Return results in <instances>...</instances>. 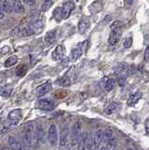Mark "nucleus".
I'll return each mask as SVG.
<instances>
[{
    "label": "nucleus",
    "instance_id": "f257e3e1",
    "mask_svg": "<svg viewBox=\"0 0 149 150\" xmlns=\"http://www.w3.org/2000/svg\"><path fill=\"white\" fill-rule=\"evenodd\" d=\"M22 138L23 143L26 146H31L32 143H33L34 138V128L32 123H26L22 130Z\"/></svg>",
    "mask_w": 149,
    "mask_h": 150
},
{
    "label": "nucleus",
    "instance_id": "f03ea898",
    "mask_svg": "<svg viewBox=\"0 0 149 150\" xmlns=\"http://www.w3.org/2000/svg\"><path fill=\"white\" fill-rule=\"evenodd\" d=\"M81 124L80 122H75L71 129V142L72 145L78 144L79 139L81 137Z\"/></svg>",
    "mask_w": 149,
    "mask_h": 150
},
{
    "label": "nucleus",
    "instance_id": "7ed1b4c3",
    "mask_svg": "<svg viewBox=\"0 0 149 150\" xmlns=\"http://www.w3.org/2000/svg\"><path fill=\"white\" fill-rule=\"evenodd\" d=\"M48 142L51 145H56L57 141H58V133H57V129L56 126L54 124H51L48 129Z\"/></svg>",
    "mask_w": 149,
    "mask_h": 150
},
{
    "label": "nucleus",
    "instance_id": "20e7f679",
    "mask_svg": "<svg viewBox=\"0 0 149 150\" xmlns=\"http://www.w3.org/2000/svg\"><path fill=\"white\" fill-rule=\"evenodd\" d=\"M115 83H116V82L114 78L107 77V76L103 77L100 81V86L106 92H110L113 90L115 86Z\"/></svg>",
    "mask_w": 149,
    "mask_h": 150
},
{
    "label": "nucleus",
    "instance_id": "39448f33",
    "mask_svg": "<svg viewBox=\"0 0 149 150\" xmlns=\"http://www.w3.org/2000/svg\"><path fill=\"white\" fill-rule=\"evenodd\" d=\"M69 140V128L67 126H62L61 130H60V139L59 144L60 146H66Z\"/></svg>",
    "mask_w": 149,
    "mask_h": 150
},
{
    "label": "nucleus",
    "instance_id": "423d86ee",
    "mask_svg": "<svg viewBox=\"0 0 149 150\" xmlns=\"http://www.w3.org/2000/svg\"><path fill=\"white\" fill-rule=\"evenodd\" d=\"M121 37V30L119 27H115V28H112V31L110 33L109 36V40L108 42L110 45H115L118 42L119 39Z\"/></svg>",
    "mask_w": 149,
    "mask_h": 150
},
{
    "label": "nucleus",
    "instance_id": "0eeeda50",
    "mask_svg": "<svg viewBox=\"0 0 149 150\" xmlns=\"http://www.w3.org/2000/svg\"><path fill=\"white\" fill-rule=\"evenodd\" d=\"M52 89V83L51 82H46L44 83H42L41 86H40L38 88H37L36 93H37V97H42L45 94H47L48 92L51 91Z\"/></svg>",
    "mask_w": 149,
    "mask_h": 150
},
{
    "label": "nucleus",
    "instance_id": "6e6552de",
    "mask_svg": "<svg viewBox=\"0 0 149 150\" xmlns=\"http://www.w3.org/2000/svg\"><path fill=\"white\" fill-rule=\"evenodd\" d=\"M54 107V102L50 98H42L39 102V108L44 111H51Z\"/></svg>",
    "mask_w": 149,
    "mask_h": 150
},
{
    "label": "nucleus",
    "instance_id": "1a4fd4ad",
    "mask_svg": "<svg viewBox=\"0 0 149 150\" xmlns=\"http://www.w3.org/2000/svg\"><path fill=\"white\" fill-rule=\"evenodd\" d=\"M74 9V3L71 0L65 2L63 7H62V11H63V19H68L69 15L71 14L72 11Z\"/></svg>",
    "mask_w": 149,
    "mask_h": 150
},
{
    "label": "nucleus",
    "instance_id": "9d476101",
    "mask_svg": "<svg viewBox=\"0 0 149 150\" xmlns=\"http://www.w3.org/2000/svg\"><path fill=\"white\" fill-rule=\"evenodd\" d=\"M83 45H85V42L80 43L78 45V47L74 48L71 51V59L73 61H76L77 59H79L81 57V55L83 54V51H85V46H83Z\"/></svg>",
    "mask_w": 149,
    "mask_h": 150
},
{
    "label": "nucleus",
    "instance_id": "9b49d317",
    "mask_svg": "<svg viewBox=\"0 0 149 150\" xmlns=\"http://www.w3.org/2000/svg\"><path fill=\"white\" fill-rule=\"evenodd\" d=\"M64 54H65V49L63 45H57L56 48L52 53V58L55 61H58L64 57Z\"/></svg>",
    "mask_w": 149,
    "mask_h": 150
},
{
    "label": "nucleus",
    "instance_id": "f8f14e48",
    "mask_svg": "<svg viewBox=\"0 0 149 150\" xmlns=\"http://www.w3.org/2000/svg\"><path fill=\"white\" fill-rule=\"evenodd\" d=\"M143 97L142 95V93L141 92H136V93H134L132 94V95H130L129 98V100L127 101V104L129 106V107H133L135 106L138 103V101L141 100Z\"/></svg>",
    "mask_w": 149,
    "mask_h": 150
},
{
    "label": "nucleus",
    "instance_id": "ddd939ff",
    "mask_svg": "<svg viewBox=\"0 0 149 150\" xmlns=\"http://www.w3.org/2000/svg\"><path fill=\"white\" fill-rule=\"evenodd\" d=\"M95 148H100V145L104 143V131L99 129L95 133Z\"/></svg>",
    "mask_w": 149,
    "mask_h": 150
},
{
    "label": "nucleus",
    "instance_id": "4468645a",
    "mask_svg": "<svg viewBox=\"0 0 149 150\" xmlns=\"http://www.w3.org/2000/svg\"><path fill=\"white\" fill-rule=\"evenodd\" d=\"M89 27H90V21L88 20L87 18H83L82 20L79 22L78 29H79V32H80L81 34H83V33H85L86 30Z\"/></svg>",
    "mask_w": 149,
    "mask_h": 150
},
{
    "label": "nucleus",
    "instance_id": "2eb2a0df",
    "mask_svg": "<svg viewBox=\"0 0 149 150\" xmlns=\"http://www.w3.org/2000/svg\"><path fill=\"white\" fill-rule=\"evenodd\" d=\"M102 8H103V4H102V2L100 0H97V1L93 2L89 6V11L92 14H96V13H99L100 11H101Z\"/></svg>",
    "mask_w": 149,
    "mask_h": 150
},
{
    "label": "nucleus",
    "instance_id": "dca6fc26",
    "mask_svg": "<svg viewBox=\"0 0 149 150\" xmlns=\"http://www.w3.org/2000/svg\"><path fill=\"white\" fill-rule=\"evenodd\" d=\"M8 119H10L11 122H15V123H18L22 118V111L20 109H15V110H12L10 114L8 115Z\"/></svg>",
    "mask_w": 149,
    "mask_h": 150
},
{
    "label": "nucleus",
    "instance_id": "f3484780",
    "mask_svg": "<svg viewBox=\"0 0 149 150\" xmlns=\"http://www.w3.org/2000/svg\"><path fill=\"white\" fill-rule=\"evenodd\" d=\"M119 108H120V106L117 102H110L109 104L105 107L104 112L107 115H113L119 110Z\"/></svg>",
    "mask_w": 149,
    "mask_h": 150
},
{
    "label": "nucleus",
    "instance_id": "a211bd4d",
    "mask_svg": "<svg viewBox=\"0 0 149 150\" xmlns=\"http://www.w3.org/2000/svg\"><path fill=\"white\" fill-rule=\"evenodd\" d=\"M43 137V129L42 127L40 125H38L36 127V129H34V138L33 141H35L36 144H39L40 141L42 139Z\"/></svg>",
    "mask_w": 149,
    "mask_h": 150
},
{
    "label": "nucleus",
    "instance_id": "6ab92c4d",
    "mask_svg": "<svg viewBox=\"0 0 149 150\" xmlns=\"http://www.w3.org/2000/svg\"><path fill=\"white\" fill-rule=\"evenodd\" d=\"M55 39H56V32H55L54 30L48 31L47 33H46L45 38H44L45 43L47 44V45L52 44L53 42H54Z\"/></svg>",
    "mask_w": 149,
    "mask_h": 150
},
{
    "label": "nucleus",
    "instance_id": "aec40b11",
    "mask_svg": "<svg viewBox=\"0 0 149 150\" xmlns=\"http://www.w3.org/2000/svg\"><path fill=\"white\" fill-rule=\"evenodd\" d=\"M31 26L33 28L34 33H40L43 29V21L41 19H37L36 21H34L31 23Z\"/></svg>",
    "mask_w": 149,
    "mask_h": 150
},
{
    "label": "nucleus",
    "instance_id": "412c9836",
    "mask_svg": "<svg viewBox=\"0 0 149 150\" xmlns=\"http://www.w3.org/2000/svg\"><path fill=\"white\" fill-rule=\"evenodd\" d=\"M12 9L16 13H23L25 12V6L19 0H15L12 4Z\"/></svg>",
    "mask_w": 149,
    "mask_h": 150
},
{
    "label": "nucleus",
    "instance_id": "4be33fe9",
    "mask_svg": "<svg viewBox=\"0 0 149 150\" xmlns=\"http://www.w3.org/2000/svg\"><path fill=\"white\" fill-rule=\"evenodd\" d=\"M8 145H10V147L13 150H17V149H21V145H20V143L18 142V140H16V138L12 137H8Z\"/></svg>",
    "mask_w": 149,
    "mask_h": 150
},
{
    "label": "nucleus",
    "instance_id": "5701e85b",
    "mask_svg": "<svg viewBox=\"0 0 149 150\" xmlns=\"http://www.w3.org/2000/svg\"><path fill=\"white\" fill-rule=\"evenodd\" d=\"M95 146V138L92 134H88L85 144V149H92Z\"/></svg>",
    "mask_w": 149,
    "mask_h": 150
},
{
    "label": "nucleus",
    "instance_id": "b1692460",
    "mask_svg": "<svg viewBox=\"0 0 149 150\" xmlns=\"http://www.w3.org/2000/svg\"><path fill=\"white\" fill-rule=\"evenodd\" d=\"M127 69H128V65L127 64H126V63H119L114 68V73L117 74V75H120Z\"/></svg>",
    "mask_w": 149,
    "mask_h": 150
},
{
    "label": "nucleus",
    "instance_id": "393cba45",
    "mask_svg": "<svg viewBox=\"0 0 149 150\" xmlns=\"http://www.w3.org/2000/svg\"><path fill=\"white\" fill-rule=\"evenodd\" d=\"M53 16L56 21H60L61 19H63V11L62 8L57 7L54 8V11H53Z\"/></svg>",
    "mask_w": 149,
    "mask_h": 150
},
{
    "label": "nucleus",
    "instance_id": "a878e982",
    "mask_svg": "<svg viewBox=\"0 0 149 150\" xmlns=\"http://www.w3.org/2000/svg\"><path fill=\"white\" fill-rule=\"evenodd\" d=\"M18 61V58L17 56L15 55H12V56H10L6 61H5V67L6 68H8V67H12V66H14Z\"/></svg>",
    "mask_w": 149,
    "mask_h": 150
},
{
    "label": "nucleus",
    "instance_id": "bb28decb",
    "mask_svg": "<svg viewBox=\"0 0 149 150\" xmlns=\"http://www.w3.org/2000/svg\"><path fill=\"white\" fill-rule=\"evenodd\" d=\"M57 84L61 86H71V80L68 76H64L62 78H60L59 80H57Z\"/></svg>",
    "mask_w": 149,
    "mask_h": 150
},
{
    "label": "nucleus",
    "instance_id": "cd10ccee",
    "mask_svg": "<svg viewBox=\"0 0 149 150\" xmlns=\"http://www.w3.org/2000/svg\"><path fill=\"white\" fill-rule=\"evenodd\" d=\"M22 34L24 35V36H31V35H33V34H35L34 33V30H33V28H32V26H31V25H26V26H25L24 28L22 29Z\"/></svg>",
    "mask_w": 149,
    "mask_h": 150
},
{
    "label": "nucleus",
    "instance_id": "c85d7f7f",
    "mask_svg": "<svg viewBox=\"0 0 149 150\" xmlns=\"http://www.w3.org/2000/svg\"><path fill=\"white\" fill-rule=\"evenodd\" d=\"M12 93V88L10 87H3L0 89V96L4 98H8Z\"/></svg>",
    "mask_w": 149,
    "mask_h": 150
},
{
    "label": "nucleus",
    "instance_id": "c756f323",
    "mask_svg": "<svg viewBox=\"0 0 149 150\" xmlns=\"http://www.w3.org/2000/svg\"><path fill=\"white\" fill-rule=\"evenodd\" d=\"M87 136H88V133L85 132L81 136L80 139H79V142H78V144H79L78 148L79 149H85V141H86Z\"/></svg>",
    "mask_w": 149,
    "mask_h": 150
},
{
    "label": "nucleus",
    "instance_id": "7c9ffc66",
    "mask_svg": "<svg viewBox=\"0 0 149 150\" xmlns=\"http://www.w3.org/2000/svg\"><path fill=\"white\" fill-rule=\"evenodd\" d=\"M2 7L4 8V11L7 13H11L13 11L12 9V5L10 3V1H8V0H5V1L2 2Z\"/></svg>",
    "mask_w": 149,
    "mask_h": 150
},
{
    "label": "nucleus",
    "instance_id": "2f4dec72",
    "mask_svg": "<svg viewBox=\"0 0 149 150\" xmlns=\"http://www.w3.org/2000/svg\"><path fill=\"white\" fill-rule=\"evenodd\" d=\"M25 72H26V66L25 65H20L16 69L17 76H20V77L24 76V75L25 74Z\"/></svg>",
    "mask_w": 149,
    "mask_h": 150
},
{
    "label": "nucleus",
    "instance_id": "473e14b6",
    "mask_svg": "<svg viewBox=\"0 0 149 150\" xmlns=\"http://www.w3.org/2000/svg\"><path fill=\"white\" fill-rule=\"evenodd\" d=\"M114 137L113 135V130L111 129H106V130L104 131V143L106 144L109 140H111Z\"/></svg>",
    "mask_w": 149,
    "mask_h": 150
},
{
    "label": "nucleus",
    "instance_id": "72a5a7b5",
    "mask_svg": "<svg viewBox=\"0 0 149 150\" xmlns=\"http://www.w3.org/2000/svg\"><path fill=\"white\" fill-rule=\"evenodd\" d=\"M54 1L53 0H46V1L43 3V5L41 6V11H47L48 9L53 6Z\"/></svg>",
    "mask_w": 149,
    "mask_h": 150
},
{
    "label": "nucleus",
    "instance_id": "f704fd0d",
    "mask_svg": "<svg viewBox=\"0 0 149 150\" xmlns=\"http://www.w3.org/2000/svg\"><path fill=\"white\" fill-rule=\"evenodd\" d=\"M131 44H132V38L131 37H128L127 39L125 40V41H124V43H123V45H124V48H129L130 46H131Z\"/></svg>",
    "mask_w": 149,
    "mask_h": 150
},
{
    "label": "nucleus",
    "instance_id": "c9c22d12",
    "mask_svg": "<svg viewBox=\"0 0 149 150\" xmlns=\"http://www.w3.org/2000/svg\"><path fill=\"white\" fill-rule=\"evenodd\" d=\"M126 83H127V80L125 79V77H119L118 78V84L120 86H124Z\"/></svg>",
    "mask_w": 149,
    "mask_h": 150
},
{
    "label": "nucleus",
    "instance_id": "e433bc0d",
    "mask_svg": "<svg viewBox=\"0 0 149 150\" xmlns=\"http://www.w3.org/2000/svg\"><path fill=\"white\" fill-rule=\"evenodd\" d=\"M144 60H145L146 62H149V46L146 48L145 53H144Z\"/></svg>",
    "mask_w": 149,
    "mask_h": 150
},
{
    "label": "nucleus",
    "instance_id": "4c0bfd02",
    "mask_svg": "<svg viewBox=\"0 0 149 150\" xmlns=\"http://www.w3.org/2000/svg\"><path fill=\"white\" fill-rule=\"evenodd\" d=\"M132 3H133V0H124V4L126 8H129L132 5Z\"/></svg>",
    "mask_w": 149,
    "mask_h": 150
},
{
    "label": "nucleus",
    "instance_id": "58836bf2",
    "mask_svg": "<svg viewBox=\"0 0 149 150\" xmlns=\"http://www.w3.org/2000/svg\"><path fill=\"white\" fill-rule=\"evenodd\" d=\"M5 17V11L2 7V5H0V19H3Z\"/></svg>",
    "mask_w": 149,
    "mask_h": 150
},
{
    "label": "nucleus",
    "instance_id": "ea45409f",
    "mask_svg": "<svg viewBox=\"0 0 149 150\" xmlns=\"http://www.w3.org/2000/svg\"><path fill=\"white\" fill-rule=\"evenodd\" d=\"M144 126H145V131H146V133L149 134V117H148V118H146L145 123H144Z\"/></svg>",
    "mask_w": 149,
    "mask_h": 150
},
{
    "label": "nucleus",
    "instance_id": "a19ab883",
    "mask_svg": "<svg viewBox=\"0 0 149 150\" xmlns=\"http://www.w3.org/2000/svg\"><path fill=\"white\" fill-rule=\"evenodd\" d=\"M25 3L27 4L28 6H33V5H35L36 3V0H24Z\"/></svg>",
    "mask_w": 149,
    "mask_h": 150
},
{
    "label": "nucleus",
    "instance_id": "79ce46f5",
    "mask_svg": "<svg viewBox=\"0 0 149 150\" xmlns=\"http://www.w3.org/2000/svg\"><path fill=\"white\" fill-rule=\"evenodd\" d=\"M0 1H1V2H3V1H5V0H0Z\"/></svg>",
    "mask_w": 149,
    "mask_h": 150
}]
</instances>
